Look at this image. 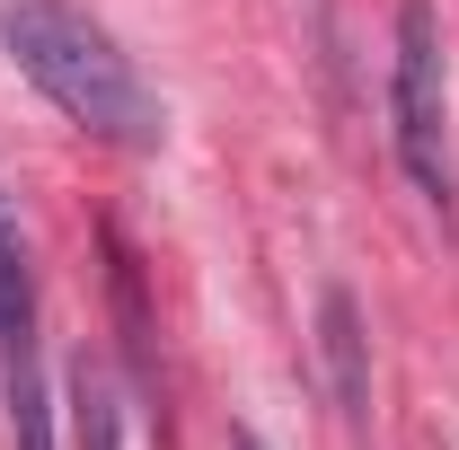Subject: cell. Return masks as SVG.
<instances>
[{"label":"cell","instance_id":"1","mask_svg":"<svg viewBox=\"0 0 459 450\" xmlns=\"http://www.w3.org/2000/svg\"><path fill=\"white\" fill-rule=\"evenodd\" d=\"M0 54L18 62L45 89V107L71 115L89 142H115V151H160L169 142L160 89L133 71V54L80 0H0Z\"/></svg>","mask_w":459,"mask_h":450},{"label":"cell","instance_id":"2","mask_svg":"<svg viewBox=\"0 0 459 450\" xmlns=\"http://www.w3.org/2000/svg\"><path fill=\"white\" fill-rule=\"evenodd\" d=\"M389 142H398L415 195L459 212V169H451V45H442V9L433 0H398V54H389Z\"/></svg>","mask_w":459,"mask_h":450},{"label":"cell","instance_id":"3","mask_svg":"<svg viewBox=\"0 0 459 450\" xmlns=\"http://www.w3.org/2000/svg\"><path fill=\"white\" fill-rule=\"evenodd\" d=\"M318 362H327L336 415L344 424H371V336H362L353 291H327V300H318Z\"/></svg>","mask_w":459,"mask_h":450},{"label":"cell","instance_id":"4","mask_svg":"<svg viewBox=\"0 0 459 450\" xmlns=\"http://www.w3.org/2000/svg\"><path fill=\"white\" fill-rule=\"evenodd\" d=\"M36 353V265H27V229L0 195V362Z\"/></svg>","mask_w":459,"mask_h":450},{"label":"cell","instance_id":"5","mask_svg":"<svg viewBox=\"0 0 459 450\" xmlns=\"http://www.w3.org/2000/svg\"><path fill=\"white\" fill-rule=\"evenodd\" d=\"M71 433H80V450H124V415H115V389L98 362L71 371Z\"/></svg>","mask_w":459,"mask_h":450},{"label":"cell","instance_id":"6","mask_svg":"<svg viewBox=\"0 0 459 450\" xmlns=\"http://www.w3.org/2000/svg\"><path fill=\"white\" fill-rule=\"evenodd\" d=\"M230 450H265V442H256V433H230Z\"/></svg>","mask_w":459,"mask_h":450}]
</instances>
